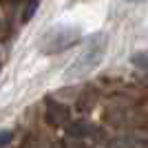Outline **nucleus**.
<instances>
[{"mask_svg": "<svg viewBox=\"0 0 148 148\" xmlns=\"http://www.w3.org/2000/svg\"><path fill=\"white\" fill-rule=\"evenodd\" d=\"M106 47H108V38H106L104 33L91 36L86 42L82 44L80 53H77V58L73 60V64L66 69L64 77H66V80H80V77H84L86 73H91L93 69L102 62V58H104V53H106Z\"/></svg>", "mask_w": 148, "mask_h": 148, "instance_id": "f257e3e1", "label": "nucleus"}, {"mask_svg": "<svg viewBox=\"0 0 148 148\" xmlns=\"http://www.w3.org/2000/svg\"><path fill=\"white\" fill-rule=\"evenodd\" d=\"M77 40H80V31L75 29V27L56 25L42 36V53H47V56L60 53V51L73 47Z\"/></svg>", "mask_w": 148, "mask_h": 148, "instance_id": "f03ea898", "label": "nucleus"}, {"mask_svg": "<svg viewBox=\"0 0 148 148\" xmlns=\"http://www.w3.org/2000/svg\"><path fill=\"white\" fill-rule=\"evenodd\" d=\"M47 122L51 126H60V124H66L69 122V108L62 106L60 102L56 99H47Z\"/></svg>", "mask_w": 148, "mask_h": 148, "instance_id": "7ed1b4c3", "label": "nucleus"}, {"mask_svg": "<svg viewBox=\"0 0 148 148\" xmlns=\"http://www.w3.org/2000/svg\"><path fill=\"white\" fill-rule=\"evenodd\" d=\"M130 62H133V66H137L139 71L148 73V53H133V56H130Z\"/></svg>", "mask_w": 148, "mask_h": 148, "instance_id": "20e7f679", "label": "nucleus"}, {"mask_svg": "<svg viewBox=\"0 0 148 148\" xmlns=\"http://www.w3.org/2000/svg\"><path fill=\"white\" fill-rule=\"evenodd\" d=\"M40 0H25V7H22V20H31L33 13H36Z\"/></svg>", "mask_w": 148, "mask_h": 148, "instance_id": "39448f33", "label": "nucleus"}, {"mask_svg": "<svg viewBox=\"0 0 148 148\" xmlns=\"http://www.w3.org/2000/svg\"><path fill=\"white\" fill-rule=\"evenodd\" d=\"M69 130H71V135H75V137L86 135V133H84V130H86V126H84V124H71V126H69Z\"/></svg>", "mask_w": 148, "mask_h": 148, "instance_id": "423d86ee", "label": "nucleus"}, {"mask_svg": "<svg viewBox=\"0 0 148 148\" xmlns=\"http://www.w3.org/2000/svg\"><path fill=\"white\" fill-rule=\"evenodd\" d=\"M11 133H9V130H0V148H2V146H7V144H9V142H11Z\"/></svg>", "mask_w": 148, "mask_h": 148, "instance_id": "0eeeda50", "label": "nucleus"}, {"mask_svg": "<svg viewBox=\"0 0 148 148\" xmlns=\"http://www.w3.org/2000/svg\"><path fill=\"white\" fill-rule=\"evenodd\" d=\"M126 2H144V0H126Z\"/></svg>", "mask_w": 148, "mask_h": 148, "instance_id": "6e6552de", "label": "nucleus"}]
</instances>
